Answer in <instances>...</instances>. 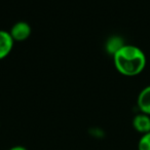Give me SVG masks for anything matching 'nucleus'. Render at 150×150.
I'll return each mask as SVG.
<instances>
[{
	"instance_id": "1",
	"label": "nucleus",
	"mask_w": 150,
	"mask_h": 150,
	"mask_svg": "<svg viewBox=\"0 0 150 150\" xmlns=\"http://www.w3.org/2000/svg\"><path fill=\"white\" fill-rule=\"evenodd\" d=\"M115 68L125 76H136L146 66L145 54L135 45L125 44L113 56Z\"/></svg>"
},
{
	"instance_id": "2",
	"label": "nucleus",
	"mask_w": 150,
	"mask_h": 150,
	"mask_svg": "<svg viewBox=\"0 0 150 150\" xmlns=\"http://www.w3.org/2000/svg\"><path fill=\"white\" fill-rule=\"evenodd\" d=\"M9 34L13 37V41H24L31 34V27L26 22H18L11 27Z\"/></svg>"
},
{
	"instance_id": "3",
	"label": "nucleus",
	"mask_w": 150,
	"mask_h": 150,
	"mask_svg": "<svg viewBox=\"0 0 150 150\" xmlns=\"http://www.w3.org/2000/svg\"><path fill=\"white\" fill-rule=\"evenodd\" d=\"M13 39L9 32L0 30V60L6 58L11 52L13 45Z\"/></svg>"
},
{
	"instance_id": "4",
	"label": "nucleus",
	"mask_w": 150,
	"mask_h": 150,
	"mask_svg": "<svg viewBox=\"0 0 150 150\" xmlns=\"http://www.w3.org/2000/svg\"><path fill=\"white\" fill-rule=\"evenodd\" d=\"M133 127L137 132L141 133L142 135L147 134L150 132V116L147 114H138L133 119Z\"/></svg>"
},
{
	"instance_id": "5",
	"label": "nucleus",
	"mask_w": 150,
	"mask_h": 150,
	"mask_svg": "<svg viewBox=\"0 0 150 150\" xmlns=\"http://www.w3.org/2000/svg\"><path fill=\"white\" fill-rule=\"evenodd\" d=\"M138 107L144 114L150 115V86L144 88L138 96Z\"/></svg>"
},
{
	"instance_id": "6",
	"label": "nucleus",
	"mask_w": 150,
	"mask_h": 150,
	"mask_svg": "<svg viewBox=\"0 0 150 150\" xmlns=\"http://www.w3.org/2000/svg\"><path fill=\"white\" fill-rule=\"evenodd\" d=\"M123 45H125V43H123L122 39H121L120 37H118V36H113V37L109 38L108 41H107L106 50L109 54L114 56Z\"/></svg>"
},
{
	"instance_id": "7",
	"label": "nucleus",
	"mask_w": 150,
	"mask_h": 150,
	"mask_svg": "<svg viewBox=\"0 0 150 150\" xmlns=\"http://www.w3.org/2000/svg\"><path fill=\"white\" fill-rule=\"evenodd\" d=\"M138 150H150V132L142 135L138 143Z\"/></svg>"
},
{
	"instance_id": "8",
	"label": "nucleus",
	"mask_w": 150,
	"mask_h": 150,
	"mask_svg": "<svg viewBox=\"0 0 150 150\" xmlns=\"http://www.w3.org/2000/svg\"><path fill=\"white\" fill-rule=\"evenodd\" d=\"M8 150H28L26 147H24V146H20V145H18V146H13V147H11V148H9Z\"/></svg>"
}]
</instances>
